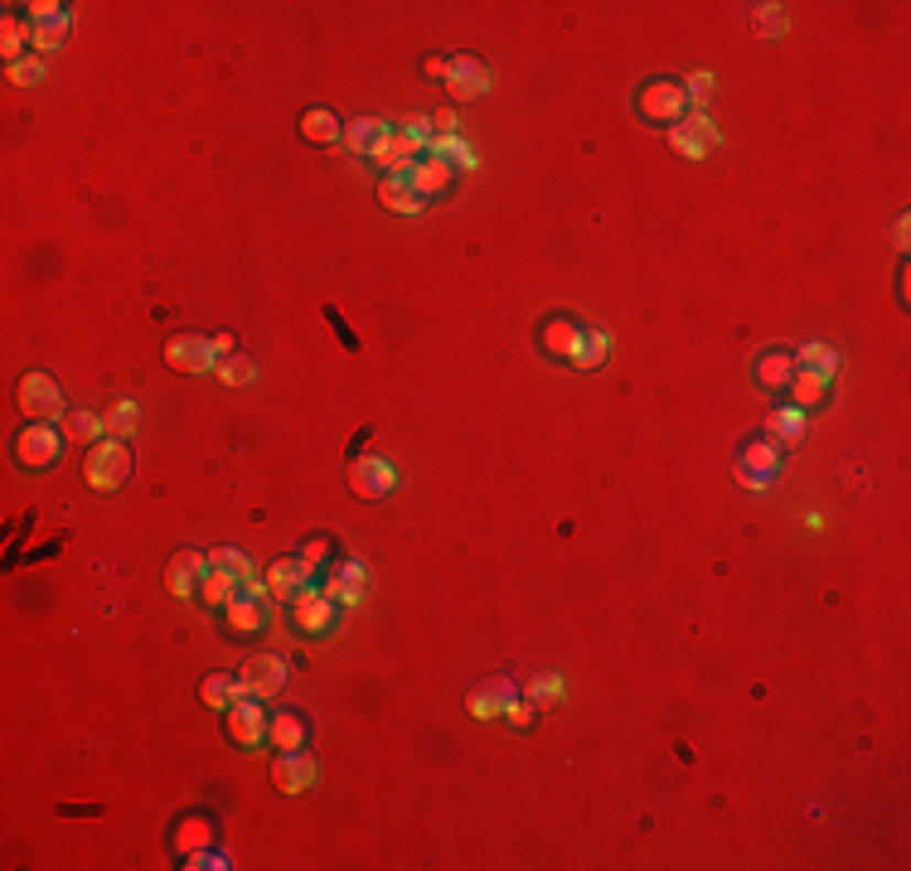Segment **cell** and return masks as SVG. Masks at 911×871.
Segmentation results:
<instances>
[{
  "mask_svg": "<svg viewBox=\"0 0 911 871\" xmlns=\"http://www.w3.org/2000/svg\"><path fill=\"white\" fill-rule=\"evenodd\" d=\"M582 335H587V329H582L573 315H549V320L539 325V349L557 363H573L582 349Z\"/></svg>",
  "mask_w": 911,
  "mask_h": 871,
  "instance_id": "obj_15",
  "label": "cell"
},
{
  "mask_svg": "<svg viewBox=\"0 0 911 871\" xmlns=\"http://www.w3.org/2000/svg\"><path fill=\"white\" fill-rule=\"evenodd\" d=\"M6 78H10V88H40V83H44V58H20V64L6 68Z\"/></svg>",
  "mask_w": 911,
  "mask_h": 871,
  "instance_id": "obj_42",
  "label": "cell"
},
{
  "mask_svg": "<svg viewBox=\"0 0 911 871\" xmlns=\"http://www.w3.org/2000/svg\"><path fill=\"white\" fill-rule=\"evenodd\" d=\"M199 848H214V818L209 814H189L170 828V852L175 857H189Z\"/></svg>",
  "mask_w": 911,
  "mask_h": 871,
  "instance_id": "obj_26",
  "label": "cell"
},
{
  "mask_svg": "<svg viewBox=\"0 0 911 871\" xmlns=\"http://www.w3.org/2000/svg\"><path fill=\"white\" fill-rule=\"evenodd\" d=\"M907 232H911V218L902 214V218H897V224H892V238H897V248H907Z\"/></svg>",
  "mask_w": 911,
  "mask_h": 871,
  "instance_id": "obj_49",
  "label": "cell"
},
{
  "mask_svg": "<svg viewBox=\"0 0 911 871\" xmlns=\"http://www.w3.org/2000/svg\"><path fill=\"white\" fill-rule=\"evenodd\" d=\"M442 83H446V92H452V102H480V97L495 88V73H490V64H480L476 54H452Z\"/></svg>",
  "mask_w": 911,
  "mask_h": 871,
  "instance_id": "obj_8",
  "label": "cell"
},
{
  "mask_svg": "<svg viewBox=\"0 0 911 871\" xmlns=\"http://www.w3.org/2000/svg\"><path fill=\"white\" fill-rule=\"evenodd\" d=\"M432 131H436V137H460V121H456V112H452V107H446V112H436V117H432Z\"/></svg>",
  "mask_w": 911,
  "mask_h": 871,
  "instance_id": "obj_47",
  "label": "cell"
},
{
  "mask_svg": "<svg viewBox=\"0 0 911 871\" xmlns=\"http://www.w3.org/2000/svg\"><path fill=\"white\" fill-rule=\"evenodd\" d=\"M524 697L533 707H557L567 697V683H563V673H533L529 678V688H524Z\"/></svg>",
  "mask_w": 911,
  "mask_h": 871,
  "instance_id": "obj_35",
  "label": "cell"
},
{
  "mask_svg": "<svg viewBox=\"0 0 911 871\" xmlns=\"http://www.w3.org/2000/svg\"><path fill=\"white\" fill-rule=\"evenodd\" d=\"M262 581H267V596L272 600H296L306 586H315V571L301 557H276Z\"/></svg>",
  "mask_w": 911,
  "mask_h": 871,
  "instance_id": "obj_18",
  "label": "cell"
},
{
  "mask_svg": "<svg viewBox=\"0 0 911 871\" xmlns=\"http://www.w3.org/2000/svg\"><path fill=\"white\" fill-rule=\"evenodd\" d=\"M636 112L646 121H664V127H674V121L688 117V92L684 83L674 78H646L636 92Z\"/></svg>",
  "mask_w": 911,
  "mask_h": 871,
  "instance_id": "obj_4",
  "label": "cell"
},
{
  "mask_svg": "<svg viewBox=\"0 0 911 871\" xmlns=\"http://www.w3.org/2000/svg\"><path fill=\"white\" fill-rule=\"evenodd\" d=\"M209 562H214V567H224V571H234L242 586H248V581H258V567H252V562L242 557L238 547H218V552H209Z\"/></svg>",
  "mask_w": 911,
  "mask_h": 871,
  "instance_id": "obj_41",
  "label": "cell"
},
{
  "mask_svg": "<svg viewBox=\"0 0 911 871\" xmlns=\"http://www.w3.org/2000/svg\"><path fill=\"white\" fill-rule=\"evenodd\" d=\"M30 44H34V24L20 20L15 10H10V15L0 20V54H6V64H20Z\"/></svg>",
  "mask_w": 911,
  "mask_h": 871,
  "instance_id": "obj_30",
  "label": "cell"
},
{
  "mask_svg": "<svg viewBox=\"0 0 911 871\" xmlns=\"http://www.w3.org/2000/svg\"><path fill=\"white\" fill-rule=\"evenodd\" d=\"M335 552H339V543H335L330 533H315V537H306V543H301L296 557L306 562L311 571H321V567H330V562H335Z\"/></svg>",
  "mask_w": 911,
  "mask_h": 871,
  "instance_id": "obj_39",
  "label": "cell"
},
{
  "mask_svg": "<svg viewBox=\"0 0 911 871\" xmlns=\"http://www.w3.org/2000/svg\"><path fill=\"white\" fill-rule=\"evenodd\" d=\"M286 678H291V664L282 654H252L248 664L238 668L242 697H262V703H272V697L286 688Z\"/></svg>",
  "mask_w": 911,
  "mask_h": 871,
  "instance_id": "obj_10",
  "label": "cell"
},
{
  "mask_svg": "<svg viewBox=\"0 0 911 871\" xmlns=\"http://www.w3.org/2000/svg\"><path fill=\"white\" fill-rule=\"evenodd\" d=\"M209 345H214L218 359H228V353H238V335H234V329H218V335L209 339Z\"/></svg>",
  "mask_w": 911,
  "mask_h": 871,
  "instance_id": "obj_48",
  "label": "cell"
},
{
  "mask_svg": "<svg viewBox=\"0 0 911 871\" xmlns=\"http://www.w3.org/2000/svg\"><path fill=\"white\" fill-rule=\"evenodd\" d=\"M165 363L175 368V373H214L218 368V353L204 335H175L165 345Z\"/></svg>",
  "mask_w": 911,
  "mask_h": 871,
  "instance_id": "obj_16",
  "label": "cell"
},
{
  "mask_svg": "<svg viewBox=\"0 0 911 871\" xmlns=\"http://www.w3.org/2000/svg\"><path fill=\"white\" fill-rule=\"evenodd\" d=\"M137 426H141V407L131 398H121L112 412H107V436H117V440H127V436H137Z\"/></svg>",
  "mask_w": 911,
  "mask_h": 871,
  "instance_id": "obj_38",
  "label": "cell"
},
{
  "mask_svg": "<svg viewBox=\"0 0 911 871\" xmlns=\"http://www.w3.org/2000/svg\"><path fill=\"white\" fill-rule=\"evenodd\" d=\"M64 456V426L54 422H24L15 436V465L20 470H48Z\"/></svg>",
  "mask_w": 911,
  "mask_h": 871,
  "instance_id": "obj_5",
  "label": "cell"
},
{
  "mask_svg": "<svg viewBox=\"0 0 911 871\" xmlns=\"http://www.w3.org/2000/svg\"><path fill=\"white\" fill-rule=\"evenodd\" d=\"M781 460H785V446L771 436H751L742 440V450L733 456V480L751 489V494H767L776 485V475H781Z\"/></svg>",
  "mask_w": 911,
  "mask_h": 871,
  "instance_id": "obj_1",
  "label": "cell"
},
{
  "mask_svg": "<svg viewBox=\"0 0 911 871\" xmlns=\"http://www.w3.org/2000/svg\"><path fill=\"white\" fill-rule=\"evenodd\" d=\"M509 697H519V688L505 678V673H495V678H485L476 693H470V717H480V721H490V717H505V703Z\"/></svg>",
  "mask_w": 911,
  "mask_h": 871,
  "instance_id": "obj_25",
  "label": "cell"
},
{
  "mask_svg": "<svg viewBox=\"0 0 911 871\" xmlns=\"http://www.w3.org/2000/svg\"><path fill=\"white\" fill-rule=\"evenodd\" d=\"M339 610H345V606L325 596L321 586H306V591L291 600V620H296V630L311 634V640H325V634H335Z\"/></svg>",
  "mask_w": 911,
  "mask_h": 871,
  "instance_id": "obj_9",
  "label": "cell"
},
{
  "mask_svg": "<svg viewBox=\"0 0 911 871\" xmlns=\"http://www.w3.org/2000/svg\"><path fill=\"white\" fill-rule=\"evenodd\" d=\"M238 697H242V688H238V678H228V673H209V678L199 683V703L209 711H228Z\"/></svg>",
  "mask_w": 911,
  "mask_h": 871,
  "instance_id": "obj_33",
  "label": "cell"
},
{
  "mask_svg": "<svg viewBox=\"0 0 911 871\" xmlns=\"http://www.w3.org/2000/svg\"><path fill=\"white\" fill-rule=\"evenodd\" d=\"M15 402H20V412H24V422H64V392H58V383L48 373H40V368H30V373L15 383Z\"/></svg>",
  "mask_w": 911,
  "mask_h": 871,
  "instance_id": "obj_3",
  "label": "cell"
},
{
  "mask_svg": "<svg viewBox=\"0 0 911 871\" xmlns=\"http://www.w3.org/2000/svg\"><path fill=\"white\" fill-rule=\"evenodd\" d=\"M751 30L757 34H785V6H751Z\"/></svg>",
  "mask_w": 911,
  "mask_h": 871,
  "instance_id": "obj_43",
  "label": "cell"
},
{
  "mask_svg": "<svg viewBox=\"0 0 911 871\" xmlns=\"http://www.w3.org/2000/svg\"><path fill=\"white\" fill-rule=\"evenodd\" d=\"M267 721H272V711L262 707V697H238V703L224 711V727L242 751H258L267 741Z\"/></svg>",
  "mask_w": 911,
  "mask_h": 871,
  "instance_id": "obj_11",
  "label": "cell"
},
{
  "mask_svg": "<svg viewBox=\"0 0 911 871\" xmlns=\"http://www.w3.org/2000/svg\"><path fill=\"white\" fill-rule=\"evenodd\" d=\"M238 591H242L238 576H234V571H224V567H214V562H209V571H204L199 596H194V600H199L204 610H214V616H224V610L234 606V596H238Z\"/></svg>",
  "mask_w": 911,
  "mask_h": 871,
  "instance_id": "obj_24",
  "label": "cell"
},
{
  "mask_svg": "<svg viewBox=\"0 0 911 871\" xmlns=\"http://www.w3.org/2000/svg\"><path fill=\"white\" fill-rule=\"evenodd\" d=\"M224 624L234 640H248V634H262L272 624V606H267V581H248L234 596V606L224 610Z\"/></svg>",
  "mask_w": 911,
  "mask_h": 871,
  "instance_id": "obj_7",
  "label": "cell"
},
{
  "mask_svg": "<svg viewBox=\"0 0 911 871\" xmlns=\"http://www.w3.org/2000/svg\"><path fill=\"white\" fill-rule=\"evenodd\" d=\"M267 745H272L276 755H282V751H306V745H311V721L301 717L296 707H276L272 721H267Z\"/></svg>",
  "mask_w": 911,
  "mask_h": 871,
  "instance_id": "obj_19",
  "label": "cell"
},
{
  "mask_svg": "<svg viewBox=\"0 0 911 871\" xmlns=\"http://www.w3.org/2000/svg\"><path fill=\"white\" fill-rule=\"evenodd\" d=\"M379 204L388 208V214H403V218L427 214V199L412 189L408 175H383V179H379Z\"/></svg>",
  "mask_w": 911,
  "mask_h": 871,
  "instance_id": "obj_23",
  "label": "cell"
},
{
  "mask_svg": "<svg viewBox=\"0 0 911 871\" xmlns=\"http://www.w3.org/2000/svg\"><path fill=\"white\" fill-rule=\"evenodd\" d=\"M795 368H805V373L834 383V378H839V349L834 345H805V349H795Z\"/></svg>",
  "mask_w": 911,
  "mask_h": 871,
  "instance_id": "obj_31",
  "label": "cell"
},
{
  "mask_svg": "<svg viewBox=\"0 0 911 871\" xmlns=\"http://www.w3.org/2000/svg\"><path fill=\"white\" fill-rule=\"evenodd\" d=\"M606 359H611V335H606V329H587V335H582V349H577L573 368H601Z\"/></svg>",
  "mask_w": 911,
  "mask_h": 871,
  "instance_id": "obj_36",
  "label": "cell"
},
{
  "mask_svg": "<svg viewBox=\"0 0 911 871\" xmlns=\"http://www.w3.org/2000/svg\"><path fill=\"white\" fill-rule=\"evenodd\" d=\"M785 402L800 407V412H820L824 402H829V383L815 378V373H805V368H795V378L785 383Z\"/></svg>",
  "mask_w": 911,
  "mask_h": 871,
  "instance_id": "obj_28",
  "label": "cell"
},
{
  "mask_svg": "<svg viewBox=\"0 0 911 871\" xmlns=\"http://www.w3.org/2000/svg\"><path fill=\"white\" fill-rule=\"evenodd\" d=\"M204 571H209V552L180 547L175 557H170V567H165V591L175 596V600H189V596H199V581H204Z\"/></svg>",
  "mask_w": 911,
  "mask_h": 871,
  "instance_id": "obj_13",
  "label": "cell"
},
{
  "mask_svg": "<svg viewBox=\"0 0 911 871\" xmlns=\"http://www.w3.org/2000/svg\"><path fill=\"white\" fill-rule=\"evenodd\" d=\"M427 155H442V161H452L456 170H476V151H470L460 137H432Z\"/></svg>",
  "mask_w": 911,
  "mask_h": 871,
  "instance_id": "obj_37",
  "label": "cell"
},
{
  "mask_svg": "<svg viewBox=\"0 0 911 871\" xmlns=\"http://www.w3.org/2000/svg\"><path fill=\"white\" fill-rule=\"evenodd\" d=\"M68 40H73V10H58L54 20L34 24V48H40V54H54V48H64Z\"/></svg>",
  "mask_w": 911,
  "mask_h": 871,
  "instance_id": "obj_34",
  "label": "cell"
},
{
  "mask_svg": "<svg viewBox=\"0 0 911 871\" xmlns=\"http://www.w3.org/2000/svg\"><path fill=\"white\" fill-rule=\"evenodd\" d=\"M364 586H369V567L355 562V557H335L330 571H325V581H321V591L349 610V606H359L364 600Z\"/></svg>",
  "mask_w": 911,
  "mask_h": 871,
  "instance_id": "obj_12",
  "label": "cell"
},
{
  "mask_svg": "<svg viewBox=\"0 0 911 871\" xmlns=\"http://www.w3.org/2000/svg\"><path fill=\"white\" fill-rule=\"evenodd\" d=\"M805 422H810V412L791 407V402H776L767 412V436L781 440V446H795V440H805Z\"/></svg>",
  "mask_w": 911,
  "mask_h": 871,
  "instance_id": "obj_29",
  "label": "cell"
},
{
  "mask_svg": "<svg viewBox=\"0 0 911 871\" xmlns=\"http://www.w3.org/2000/svg\"><path fill=\"white\" fill-rule=\"evenodd\" d=\"M180 867H185V871H228V867H234V857L214 852V848H199V852L180 857Z\"/></svg>",
  "mask_w": 911,
  "mask_h": 871,
  "instance_id": "obj_44",
  "label": "cell"
},
{
  "mask_svg": "<svg viewBox=\"0 0 911 871\" xmlns=\"http://www.w3.org/2000/svg\"><path fill=\"white\" fill-rule=\"evenodd\" d=\"M296 127H301V141H311V145H339L345 141V121H339V112H330V107H306Z\"/></svg>",
  "mask_w": 911,
  "mask_h": 871,
  "instance_id": "obj_27",
  "label": "cell"
},
{
  "mask_svg": "<svg viewBox=\"0 0 911 871\" xmlns=\"http://www.w3.org/2000/svg\"><path fill=\"white\" fill-rule=\"evenodd\" d=\"M670 145L679 155H688V161H703V155L718 145V127H713L703 112H688L684 121H674L670 127Z\"/></svg>",
  "mask_w": 911,
  "mask_h": 871,
  "instance_id": "obj_17",
  "label": "cell"
},
{
  "mask_svg": "<svg viewBox=\"0 0 911 871\" xmlns=\"http://www.w3.org/2000/svg\"><path fill=\"white\" fill-rule=\"evenodd\" d=\"M349 494L364 499V504H379L398 489V465L383 460V456H355L349 460V475H345Z\"/></svg>",
  "mask_w": 911,
  "mask_h": 871,
  "instance_id": "obj_6",
  "label": "cell"
},
{
  "mask_svg": "<svg viewBox=\"0 0 911 871\" xmlns=\"http://www.w3.org/2000/svg\"><path fill=\"white\" fill-rule=\"evenodd\" d=\"M218 378H224L228 388H248L252 378H258V363L248 359V353H228V359H218V368H214Z\"/></svg>",
  "mask_w": 911,
  "mask_h": 871,
  "instance_id": "obj_40",
  "label": "cell"
},
{
  "mask_svg": "<svg viewBox=\"0 0 911 871\" xmlns=\"http://www.w3.org/2000/svg\"><path fill=\"white\" fill-rule=\"evenodd\" d=\"M795 378V353L791 349H761L751 359V383L761 392H785V383Z\"/></svg>",
  "mask_w": 911,
  "mask_h": 871,
  "instance_id": "obj_21",
  "label": "cell"
},
{
  "mask_svg": "<svg viewBox=\"0 0 911 871\" xmlns=\"http://www.w3.org/2000/svg\"><path fill=\"white\" fill-rule=\"evenodd\" d=\"M684 92H688V107H694V102H708V92H713V78H708V73H694V78L684 83Z\"/></svg>",
  "mask_w": 911,
  "mask_h": 871,
  "instance_id": "obj_46",
  "label": "cell"
},
{
  "mask_svg": "<svg viewBox=\"0 0 911 871\" xmlns=\"http://www.w3.org/2000/svg\"><path fill=\"white\" fill-rule=\"evenodd\" d=\"M505 717H509V727H519V731H529L533 721H539V707L529 703V697H509L505 703Z\"/></svg>",
  "mask_w": 911,
  "mask_h": 871,
  "instance_id": "obj_45",
  "label": "cell"
},
{
  "mask_svg": "<svg viewBox=\"0 0 911 871\" xmlns=\"http://www.w3.org/2000/svg\"><path fill=\"white\" fill-rule=\"evenodd\" d=\"M408 179H412V189H417L422 199H436V194L452 189L456 165H452V161H442V155H422V161L408 170Z\"/></svg>",
  "mask_w": 911,
  "mask_h": 871,
  "instance_id": "obj_22",
  "label": "cell"
},
{
  "mask_svg": "<svg viewBox=\"0 0 911 871\" xmlns=\"http://www.w3.org/2000/svg\"><path fill=\"white\" fill-rule=\"evenodd\" d=\"M388 141H393V127H388V121H379V117H355V121H345V145H349L355 155L383 161Z\"/></svg>",
  "mask_w": 911,
  "mask_h": 871,
  "instance_id": "obj_20",
  "label": "cell"
},
{
  "mask_svg": "<svg viewBox=\"0 0 911 871\" xmlns=\"http://www.w3.org/2000/svg\"><path fill=\"white\" fill-rule=\"evenodd\" d=\"M58 426H64V436H68V440H78V446H97V440L107 436V416L83 412V407H78V412H68Z\"/></svg>",
  "mask_w": 911,
  "mask_h": 871,
  "instance_id": "obj_32",
  "label": "cell"
},
{
  "mask_svg": "<svg viewBox=\"0 0 911 871\" xmlns=\"http://www.w3.org/2000/svg\"><path fill=\"white\" fill-rule=\"evenodd\" d=\"M315 780H321V765H315L311 745H306V751H282V755H276L272 784L282 794H306V790H315Z\"/></svg>",
  "mask_w": 911,
  "mask_h": 871,
  "instance_id": "obj_14",
  "label": "cell"
},
{
  "mask_svg": "<svg viewBox=\"0 0 911 871\" xmlns=\"http://www.w3.org/2000/svg\"><path fill=\"white\" fill-rule=\"evenodd\" d=\"M83 480H88V489H97V494H117V489L131 480V446L117 436H102L97 446H88Z\"/></svg>",
  "mask_w": 911,
  "mask_h": 871,
  "instance_id": "obj_2",
  "label": "cell"
}]
</instances>
